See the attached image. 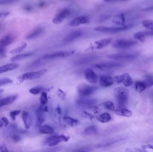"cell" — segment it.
Returning a JSON list of instances; mask_svg holds the SVG:
<instances>
[{
  "instance_id": "6da1fadb",
  "label": "cell",
  "mask_w": 153,
  "mask_h": 152,
  "mask_svg": "<svg viewBox=\"0 0 153 152\" xmlns=\"http://www.w3.org/2000/svg\"><path fill=\"white\" fill-rule=\"evenodd\" d=\"M114 95L119 107H124L126 104L129 96V91L126 88L118 87L113 90Z\"/></svg>"
},
{
  "instance_id": "7a4b0ae2",
  "label": "cell",
  "mask_w": 153,
  "mask_h": 152,
  "mask_svg": "<svg viewBox=\"0 0 153 152\" xmlns=\"http://www.w3.org/2000/svg\"><path fill=\"white\" fill-rule=\"evenodd\" d=\"M47 71V70L44 69L38 71H30L24 73L18 76L17 78V84L20 85L26 80H32L39 78L45 75Z\"/></svg>"
},
{
  "instance_id": "3957f363",
  "label": "cell",
  "mask_w": 153,
  "mask_h": 152,
  "mask_svg": "<svg viewBox=\"0 0 153 152\" xmlns=\"http://www.w3.org/2000/svg\"><path fill=\"white\" fill-rule=\"evenodd\" d=\"M134 27L133 24L126 25L120 26H100L97 27L94 29V30L97 32L102 33H108V34H114L121 31H125L130 29Z\"/></svg>"
},
{
  "instance_id": "277c9868",
  "label": "cell",
  "mask_w": 153,
  "mask_h": 152,
  "mask_svg": "<svg viewBox=\"0 0 153 152\" xmlns=\"http://www.w3.org/2000/svg\"><path fill=\"white\" fill-rule=\"evenodd\" d=\"M137 43L138 42L136 40L122 38L116 40L112 45V46L114 48L126 49L136 45Z\"/></svg>"
},
{
  "instance_id": "5b68a950",
  "label": "cell",
  "mask_w": 153,
  "mask_h": 152,
  "mask_svg": "<svg viewBox=\"0 0 153 152\" xmlns=\"http://www.w3.org/2000/svg\"><path fill=\"white\" fill-rule=\"evenodd\" d=\"M98 89V87L86 84H80L77 87V91L80 95L89 96L93 94Z\"/></svg>"
},
{
  "instance_id": "8992f818",
  "label": "cell",
  "mask_w": 153,
  "mask_h": 152,
  "mask_svg": "<svg viewBox=\"0 0 153 152\" xmlns=\"http://www.w3.org/2000/svg\"><path fill=\"white\" fill-rule=\"evenodd\" d=\"M70 139V137L64 134L60 135L52 136L46 140L45 142L50 147L56 146L62 142H67Z\"/></svg>"
},
{
  "instance_id": "52a82bcc",
  "label": "cell",
  "mask_w": 153,
  "mask_h": 152,
  "mask_svg": "<svg viewBox=\"0 0 153 152\" xmlns=\"http://www.w3.org/2000/svg\"><path fill=\"white\" fill-rule=\"evenodd\" d=\"M71 13V10L69 8H64L60 10L55 15L53 19V22L55 24L62 23L65 19L69 17Z\"/></svg>"
},
{
  "instance_id": "ba28073f",
  "label": "cell",
  "mask_w": 153,
  "mask_h": 152,
  "mask_svg": "<svg viewBox=\"0 0 153 152\" xmlns=\"http://www.w3.org/2000/svg\"><path fill=\"white\" fill-rule=\"evenodd\" d=\"M73 53V51H60L45 54L41 58L45 61L54 59H58V58L68 57L71 54H72Z\"/></svg>"
},
{
  "instance_id": "9c48e42d",
  "label": "cell",
  "mask_w": 153,
  "mask_h": 152,
  "mask_svg": "<svg viewBox=\"0 0 153 152\" xmlns=\"http://www.w3.org/2000/svg\"><path fill=\"white\" fill-rule=\"evenodd\" d=\"M137 56V54L120 53L110 54L108 57L109 59L117 60L129 61L134 59Z\"/></svg>"
},
{
  "instance_id": "30bf717a",
  "label": "cell",
  "mask_w": 153,
  "mask_h": 152,
  "mask_svg": "<svg viewBox=\"0 0 153 152\" xmlns=\"http://www.w3.org/2000/svg\"><path fill=\"white\" fill-rule=\"evenodd\" d=\"M83 35V32L81 30H75L66 35L63 39V42L65 44L71 43L82 37Z\"/></svg>"
},
{
  "instance_id": "8fae6325",
  "label": "cell",
  "mask_w": 153,
  "mask_h": 152,
  "mask_svg": "<svg viewBox=\"0 0 153 152\" xmlns=\"http://www.w3.org/2000/svg\"><path fill=\"white\" fill-rule=\"evenodd\" d=\"M123 66V64L120 62H102L99 64H95V67L99 69L106 70L120 68Z\"/></svg>"
},
{
  "instance_id": "7c38bea8",
  "label": "cell",
  "mask_w": 153,
  "mask_h": 152,
  "mask_svg": "<svg viewBox=\"0 0 153 152\" xmlns=\"http://www.w3.org/2000/svg\"><path fill=\"white\" fill-rule=\"evenodd\" d=\"M97 101L95 99L81 98L76 101L77 105L84 108H91L96 104Z\"/></svg>"
},
{
  "instance_id": "4fadbf2b",
  "label": "cell",
  "mask_w": 153,
  "mask_h": 152,
  "mask_svg": "<svg viewBox=\"0 0 153 152\" xmlns=\"http://www.w3.org/2000/svg\"><path fill=\"white\" fill-rule=\"evenodd\" d=\"M84 75L86 80L91 84H95L97 83L99 80L98 76L96 73L90 68H88L85 70Z\"/></svg>"
},
{
  "instance_id": "5bb4252c",
  "label": "cell",
  "mask_w": 153,
  "mask_h": 152,
  "mask_svg": "<svg viewBox=\"0 0 153 152\" xmlns=\"http://www.w3.org/2000/svg\"><path fill=\"white\" fill-rule=\"evenodd\" d=\"M90 21V18L87 16H81L76 17L71 21L69 26L71 27L77 26L79 25L87 24Z\"/></svg>"
},
{
  "instance_id": "9a60e30c",
  "label": "cell",
  "mask_w": 153,
  "mask_h": 152,
  "mask_svg": "<svg viewBox=\"0 0 153 152\" xmlns=\"http://www.w3.org/2000/svg\"><path fill=\"white\" fill-rule=\"evenodd\" d=\"M99 58V56L95 54H91L84 56L78 59L75 62V64L77 66L86 64L89 62H91Z\"/></svg>"
},
{
  "instance_id": "2e32d148",
  "label": "cell",
  "mask_w": 153,
  "mask_h": 152,
  "mask_svg": "<svg viewBox=\"0 0 153 152\" xmlns=\"http://www.w3.org/2000/svg\"><path fill=\"white\" fill-rule=\"evenodd\" d=\"M113 83V79L110 76H101L100 77V84L102 87H108L112 85Z\"/></svg>"
},
{
  "instance_id": "e0dca14e",
  "label": "cell",
  "mask_w": 153,
  "mask_h": 152,
  "mask_svg": "<svg viewBox=\"0 0 153 152\" xmlns=\"http://www.w3.org/2000/svg\"><path fill=\"white\" fill-rule=\"evenodd\" d=\"M14 36L9 34L4 36L0 39V47H5L11 44L14 40Z\"/></svg>"
},
{
  "instance_id": "ac0fdd59",
  "label": "cell",
  "mask_w": 153,
  "mask_h": 152,
  "mask_svg": "<svg viewBox=\"0 0 153 152\" xmlns=\"http://www.w3.org/2000/svg\"><path fill=\"white\" fill-rule=\"evenodd\" d=\"M44 32V29L41 27H38L33 29L30 33H29L26 37L27 40H32L36 38Z\"/></svg>"
},
{
  "instance_id": "d6986e66",
  "label": "cell",
  "mask_w": 153,
  "mask_h": 152,
  "mask_svg": "<svg viewBox=\"0 0 153 152\" xmlns=\"http://www.w3.org/2000/svg\"><path fill=\"white\" fill-rule=\"evenodd\" d=\"M22 119L26 129H29L32 125V118L29 112L23 111L22 113Z\"/></svg>"
},
{
  "instance_id": "ffe728a7",
  "label": "cell",
  "mask_w": 153,
  "mask_h": 152,
  "mask_svg": "<svg viewBox=\"0 0 153 152\" xmlns=\"http://www.w3.org/2000/svg\"><path fill=\"white\" fill-rule=\"evenodd\" d=\"M19 67V64L16 63H9L3 65L0 67V74L14 70Z\"/></svg>"
},
{
  "instance_id": "44dd1931",
  "label": "cell",
  "mask_w": 153,
  "mask_h": 152,
  "mask_svg": "<svg viewBox=\"0 0 153 152\" xmlns=\"http://www.w3.org/2000/svg\"><path fill=\"white\" fill-rule=\"evenodd\" d=\"M111 41L112 39L111 38H106L96 41L94 43V48L96 49H100L104 48L110 44Z\"/></svg>"
},
{
  "instance_id": "7402d4cb",
  "label": "cell",
  "mask_w": 153,
  "mask_h": 152,
  "mask_svg": "<svg viewBox=\"0 0 153 152\" xmlns=\"http://www.w3.org/2000/svg\"><path fill=\"white\" fill-rule=\"evenodd\" d=\"M18 95H13L11 96H8L6 98L0 100V107L5 105H9L13 103L18 97Z\"/></svg>"
},
{
  "instance_id": "603a6c76",
  "label": "cell",
  "mask_w": 153,
  "mask_h": 152,
  "mask_svg": "<svg viewBox=\"0 0 153 152\" xmlns=\"http://www.w3.org/2000/svg\"><path fill=\"white\" fill-rule=\"evenodd\" d=\"M63 120L66 125L71 127L77 126L80 124V121L78 120L68 116L64 117Z\"/></svg>"
},
{
  "instance_id": "cb8c5ba5",
  "label": "cell",
  "mask_w": 153,
  "mask_h": 152,
  "mask_svg": "<svg viewBox=\"0 0 153 152\" xmlns=\"http://www.w3.org/2000/svg\"><path fill=\"white\" fill-rule=\"evenodd\" d=\"M33 55L32 53H26L22 54H18L13 56L10 59V61L12 62H16L22 60L24 59H27Z\"/></svg>"
},
{
  "instance_id": "d4e9b609",
  "label": "cell",
  "mask_w": 153,
  "mask_h": 152,
  "mask_svg": "<svg viewBox=\"0 0 153 152\" xmlns=\"http://www.w3.org/2000/svg\"><path fill=\"white\" fill-rule=\"evenodd\" d=\"M115 112L118 116L127 117H131L132 115V112L129 110L126 109H117L115 110Z\"/></svg>"
},
{
  "instance_id": "484cf974",
  "label": "cell",
  "mask_w": 153,
  "mask_h": 152,
  "mask_svg": "<svg viewBox=\"0 0 153 152\" xmlns=\"http://www.w3.org/2000/svg\"><path fill=\"white\" fill-rule=\"evenodd\" d=\"M50 90L49 88H46L42 86H36L30 89L29 92L31 94L36 95L43 92H47Z\"/></svg>"
},
{
  "instance_id": "4316f807",
  "label": "cell",
  "mask_w": 153,
  "mask_h": 152,
  "mask_svg": "<svg viewBox=\"0 0 153 152\" xmlns=\"http://www.w3.org/2000/svg\"><path fill=\"white\" fill-rule=\"evenodd\" d=\"M40 133L46 134H52L54 133V130L52 127L48 125L40 126L39 128Z\"/></svg>"
},
{
  "instance_id": "83f0119b",
  "label": "cell",
  "mask_w": 153,
  "mask_h": 152,
  "mask_svg": "<svg viewBox=\"0 0 153 152\" xmlns=\"http://www.w3.org/2000/svg\"><path fill=\"white\" fill-rule=\"evenodd\" d=\"M113 22L117 25H120L121 26L126 25V18H125L124 14H120L119 16L114 18L113 20Z\"/></svg>"
},
{
  "instance_id": "f1b7e54d",
  "label": "cell",
  "mask_w": 153,
  "mask_h": 152,
  "mask_svg": "<svg viewBox=\"0 0 153 152\" xmlns=\"http://www.w3.org/2000/svg\"><path fill=\"white\" fill-rule=\"evenodd\" d=\"M121 75L123 78L122 83L124 84V86L126 87L130 86L133 84V80L130 75L126 73H124Z\"/></svg>"
},
{
  "instance_id": "f546056e",
  "label": "cell",
  "mask_w": 153,
  "mask_h": 152,
  "mask_svg": "<svg viewBox=\"0 0 153 152\" xmlns=\"http://www.w3.org/2000/svg\"><path fill=\"white\" fill-rule=\"evenodd\" d=\"M98 133V130L95 127L93 126L88 127L84 130L83 134L87 136L94 135Z\"/></svg>"
},
{
  "instance_id": "4dcf8cb0",
  "label": "cell",
  "mask_w": 153,
  "mask_h": 152,
  "mask_svg": "<svg viewBox=\"0 0 153 152\" xmlns=\"http://www.w3.org/2000/svg\"><path fill=\"white\" fill-rule=\"evenodd\" d=\"M147 88V86L143 81H137L135 84V90L138 93H142Z\"/></svg>"
},
{
  "instance_id": "1f68e13d",
  "label": "cell",
  "mask_w": 153,
  "mask_h": 152,
  "mask_svg": "<svg viewBox=\"0 0 153 152\" xmlns=\"http://www.w3.org/2000/svg\"><path fill=\"white\" fill-rule=\"evenodd\" d=\"M44 112L41 111L39 108L36 111V115L37 120L39 125H41L44 121H45V115Z\"/></svg>"
},
{
  "instance_id": "d6a6232c",
  "label": "cell",
  "mask_w": 153,
  "mask_h": 152,
  "mask_svg": "<svg viewBox=\"0 0 153 152\" xmlns=\"http://www.w3.org/2000/svg\"><path fill=\"white\" fill-rule=\"evenodd\" d=\"M99 121L102 123H106L110 121L111 119V116L108 112L102 113L99 117Z\"/></svg>"
},
{
  "instance_id": "836d02e7",
  "label": "cell",
  "mask_w": 153,
  "mask_h": 152,
  "mask_svg": "<svg viewBox=\"0 0 153 152\" xmlns=\"http://www.w3.org/2000/svg\"><path fill=\"white\" fill-rule=\"evenodd\" d=\"M120 140L119 139H117V140H111L108 141H106L105 142H103L102 143H100L96 145V147L99 148H101V147H107V146H109V145H112L116 143L119 142Z\"/></svg>"
},
{
  "instance_id": "e575fe53",
  "label": "cell",
  "mask_w": 153,
  "mask_h": 152,
  "mask_svg": "<svg viewBox=\"0 0 153 152\" xmlns=\"http://www.w3.org/2000/svg\"><path fill=\"white\" fill-rule=\"evenodd\" d=\"M146 36L144 31L136 32L134 35V38L139 40L142 43H144L145 41Z\"/></svg>"
},
{
  "instance_id": "d590c367",
  "label": "cell",
  "mask_w": 153,
  "mask_h": 152,
  "mask_svg": "<svg viewBox=\"0 0 153 152\" xmlns=\"http://www.w3.org/2000/svg\"><path fill=\"white\" fill-rule=\"evenodd\" d=\"M143 82L145 83L147 87H151L153 86V76L152 75H146L145 76Z\"/></svg>"
},
{
  "instance_id": "8d00e7d4",
  "label": "cell",
  "mask_w": 153,
  "mask_h": 152,
  "mask_svg": "<svg viewBox=\"0 0 153 152\" xmlns=\"http://www.w3.org/2000/svg\"><path fill=\"white\" fill-rule=\"evenodd\" d=\"M27 44L26 43H23L19 47H17L15 49H13L10 51V53L12 54H17L22 52L27 47Z\"/></svg>"
},
{
  "instance_id": "74e56055",
  "label": "cell",
  "mask_w": 153,
  "mask_h": 152,
  "mask_svg": "<svg viewBox=\"0 0 153 152\" xmlns=\"http://www.w3.org/2000/svg\"><path fill=\"white\" fill-rule=\"evenodd\" d=\"M143 26L147 29L153 30V20H144L142 21Z\"/></svg>"
},
{
  "instance_id": "f35d334b",
  "label": "cell",
  "mask_w": 153,
  "mask_h": 152,
  "mask_svg": "<svg viewBox=\"0 0 153 152\" xmlns=\"http://www.w3.org/2000/svg\"><path fill=\"white\" fill-rule=\"evenodd\" d=\"M104 108L111 111H115V107L114 104L111 101H107L102 104Z\"/></svg>"
},
{
  "instance_id": "ab89813d",
  "label": "cell",
  "mask_w": 153,
  "mask_h": 152,
  "mask_svg": "<svg viewBox=\"0 0 153 152\" xmlns=\"http://www.w3.org/2000/svg\"><path fill=\"white\" fill-rule=\"evenodd\" d=\"M48 101V98L47 93L46 92H42L40 97V101L41 104L45 105L47 103Z\"/></svg>"
},
{
  "instance_id": "60d3db41",
  "label": "cell",
  "mask_w": 153,
  "mask_h": 152,
  "mask_svg": "<svg viewBox=\"0 0 153 152\" xmlns=\"http://www.w3.org/2000/svg\"><path fill=\"white\" fill-rule=\"evenodd\" d=\"M13 81L10 79L8 78H0V87L8 84H12Z\"/></svg>"
},
{
  "instance_id": "b9f144b4",
  "label": "cell",
  "mask_w": 153,
  "mask_h": 152,
  "mask_svg": "<svg viewBox=\"0 0 153 152\" xmlns=\"http://www.w3.org/2000/svg\"><path fill=\"white\" fill-rule=\"evenodd\" d=\"M19 1V0H0V6L11 4L17 2Z\"/></svg>"
},
{
  "instance_id": "7bdbcfd3",
  "label": "cell",
  "mask_w": 153,
  "mask_h": 152,
  "mask_svg": "<svg viewBox=\"0 0 153 152\" xmlns=\"http://www.w3.org/2000/svg\"><path fill=\"white\" fill-rule=\"evenodd\" d=\"M21 112L20 110L13 111L10 113V115L13 120H15L16 119V116H18Z\"/></svg>"
},
{
  "instance_id": "ee69618b",
  "label": "cell",
  "mask_w": 153,
  "mask_h": 152,
  "mask_svg": "<svg viewBox=\"0 0 153 152\" xmlns=\"http://www.w3.org/2000/svg\"><path fill=\"white\" fill-rule=\"evenodd\" d=\"M11 137L13 141L15 142H19L21 141L22 137L19 134L14 133L13 134L11 135Z\"/></svg>"
},
{
  "instance_id": "f6af8a7d",
  "label": "cell",
  "mask_w": 153,
  "mask_h": 152,
  "mask_svg": "<svg viewBox=\"0 0 153 152\" xmlns=\"http://www.w3.org/2000/svg\"><path fill=\"white\" fill-rule=\"evenodd\" d=\"M82 114V116L83 117L87 119L92 120L94 118L93 116L91 115V113L87 112H83Z\"/></svg>"
},
{
  "instance_id": "bcb514c9",
  "label": "cell",
  "mask_w": 153,
  "mask_h": 152,
  "mask_svg": "<svg viewBox=\"0 0 153 152\" xmlns=\"http://www.w3.org/2000/svg\"><path fill=\"white\" fill-rule=\"evenodd\" d=\"M57 94L58 96L60 97L62 100H65L66 97L65 94V93L63 91H62L61 89H59L57 92Z\"/></svg>"
},
{
  "instance_id": "7dc6e473",
  "label": "cell",
  "mask_w": 153,
  "mask_h": 152,
  "mask_svg": "<svg viewBox=\"0 0 153 152\" xmlns=\"http://www.w3.org/2000/svg\"><path fill=\"white\" fill-rule=\"evenodd\" d=\"M6 57V50L4 47H0V58L3 59Z\"/></svg>"
},
{
  "instance_id": "c3c4849f",
  "label": "cell",
  "mask_w": 153,
  "mask_h": 152,
  "mask_svg": "<svg viewBox=\"0 0 153 152\" xmlns=\"http://www.w3.org/2000/svg\"><path fill=\"white\" fill-rule=\"evenodd\" d=\"M113 80H114V82H115L117 84H120V83H122L123 78H122V75L119 76H116L113 79Z\"/></svg>"
},
{
  "instance_id": "681fc988",
  "label": "cell",
  "mask_w": 153,
  "mask_h": 152,
  "mask_svg": "<svg viewBox=\"0 0 153 152\" xmlns=\"http://www.w3.org/2000/svg\"><path fill=\"white\" fill-rule=\"evenodd\" d=\"M24 10L27 12L31 11L33 10V7L32 5L30 4H26L23 7Z\"/></svg>"
},
{
  "instance_id": "f907efd6",
  "label": "cell",
  "mask_w": 153,
  "mask_h": 152,
  "mask_svg": "<svg viewBox=\"0 0 153 152\" xmlns=\"http://www.w3.org/2000/svg\"><path fill=\"white\" fill-rule=\"evenodd\" d=\"M1 120L4 126L6 127L8 126L9 123V121L6 117H3L2 118Z\"/></svg>"
},
{
  "instance_id": "816d5d0a",
  "label": "cell",
  "mask_w": 153,
  "mask_h": 152,
  "mask_svg": "<svg viewBox=\"0 0 153 152\" xmlns=\"http://www.w3.org/2000/svg\"><path fill=\"white\" fill-rule=\"evenodd\" d=\"M10 14L8 12H0V18H4L7 17Z\"/></svg>"
},
{
  "instance_id": "f5cc1de1",
  "label": "cell",
  "mask_w": 153,
  "mask_h": 152,
  "mask_svg": "<svg viewBox=\"0 0 153 152\" xmlns=\"http://www.w3.org/2000/svg\"><path fill=\"white\" fill-rule=\"evenodd\" d=\"M0 152H9V151L4 145L0 143Z\"/></svg>"
},
{
  "instance_id": "db71d44e",
  "label": "cell",
  "mask_w": 153,
  "mask_h": 152,
  "mask_svg": "<svg viewBox=\"0 0 153 152\" xmlns=\"http://www.w3.org/2000/svg\"><path fill=\"white\" fill-rule=\"evenodd\" d=\"M39 109L44 112H48V109L47 107L45 105H41V106L39 107Z\"/></svg>"
},
{
  "instance_id": "11a10c76",
  "label": "cell",
  "mask_w": 153,
  "mask_h": 152,
  "mask_svg": "<svg viewBox=\"0 0 153 152\" xmlns=\"http://www.w3.org/2000/svg\"><path fill=\"white\" fill-rule=\"evenodd\" d=\"M142 148L143 149H149L153 150V145H147L142 146Z\"/></svg>"
},
{
  "instance_id": "9f6ffc18",
  "label": "cell",
  "mask_w": 153,
  "mask_h": 152,
  "mask_svg": "<svg viewBox=\"0 0 153 152\" xmlns=\"http://www.w3.org/2000/svg\"><path fill=\"white\" fill-rule=\"evenodd\" d=\"M109 18V17L108 16V15H103V16H101V17L100 18V21H106V20L108 19Z\"/></svg>"
},
{
  "instance_id": "6f0895ef",
  "label": "cell",
  "mask_w": 153,
  "mask_h": 152,
  "mask_svg": "<svg viewBox=\"0 0 153 152\" xmlns=\"http://www.w3.org/2000/svg\"><path fill=\"white\" fill-rule=\"evenodd\" d=\"M145 35L146 36H153V30L150 31H144Z\"/></svg>"
},
{
  "instance_id": "680465c9",
  "label": "cell",
  "mask_w": 153,
  "mask_h": 152,
  "mask_svg": "<svg viewBox=\"0 0 153 152\" xmlns=\"http://www.w3.org/2000/svg\"><path fill=\"white\" fill-rule=\"evenodd\" d=\"M45 2H40L39 4V7H40V8H42V7H44L45 6Z\"/></svg>"
},
{
  "instance_id": "91938a15",
  "label": "cell",
  "mask_w": 153,
  "mask_h": 152,
  "mask_svg": "<svg viewBox=\"0 0 153 152\" xmlns=\"http://www.w3.org/2000/svg\"><path fill=\"white\" fill-rule=\"evenodd\" d=\"M106 2L116 1H126L127 0H103Z\"/></svg>"
},
{
  "instance_id": "94428289",
  "label": "cell",
  "mask_w": 153,
  "mask_h": 152,
  "mask_svg": "<svg viewBox=\"0 0 153 152\" xmlns=\"http://www.w3.org/2000/svg\"><path fill=\"white\" fill-rule=\"evenodd\" d=\"M56 111H57V113L59 114H62V110H61V108L60 107H58V108L56 109Z\"/></svg>"
},
{
  "instance_id": "6125c7cd",
  "label": "cell",
  "mask_w": 153,
  "mask_h": 152,
  "mask_svg": "<svg viewBox=\"0 0 153 152\" xmlns=\"http://www.w3.org/2000/svg\"><path fill=\"white\" fill-rule=\"evenodd\" d=\"M3 126H4L1 120H0V127L2 128Z\"/></svg>"
},
{
  "instance_id": "be15d7a7",
  "label": "cell",
  "mask_w": 153,
  "mask_h": 152,
  "mask_svg": "<svg viewBox=\"0 0 153 152\" xmlns=\"http://www.w3.org/2000/svg\"><path fill=\"white\" fill-rule=\"evenodd\" d=\"M4 90L2 89H0V94L2 93H3Z\"/></svg>"
}]
</instances>
